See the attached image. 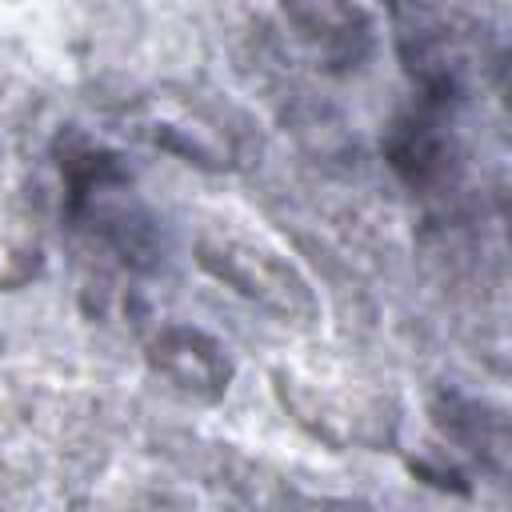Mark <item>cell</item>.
I'll return each instance as SVG.
<instances>
[{"instance_id":"obj_1","label":"cell","mask_w":512,"mask_h":512,"mask_svg":"<svg viewBox=\"0 0 512 512\" xmlns=\"http://www.w3.org/2000/svg\"><path fill=\"white\" fill-rule=\"evenodd\" d=\"M204 264L216 268L224 280H232L240 292L260 296L264 304H272V308H280L288 316L300 312V308H312L304 280L288 264H280L272 252H264V248L236 244V240L204 244Z\"/></svg>"},{"instance_id":"obj_2","label":"cell","mask_w":512,"mask_h":512,"mask_svg":"<svg viewBox=\"0 0 512 512\" xmlns=\"http://www.w3.org/2000/svg\"><path fill=\"white\" fill-rule=\"evenodd\" d=\"M156 364L180 380L184 388L196 392H220L228 380V360L220 356V348L196 332H164L156 344Z\"/></svg>"}]
</instances>
